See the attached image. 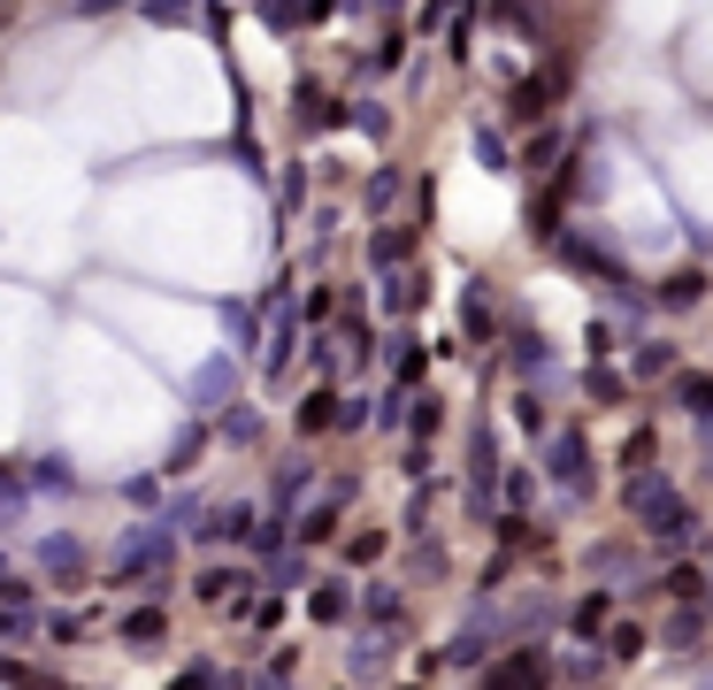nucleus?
I'll use <instances>...</instances> for the list:
<instances>
[{
    "instance_id": "f257e3e1",
    "label": "nucleus",
    "mask_w": 713,
    "mask_h": 690,
    "mask_svg": "<svg viewBox=\"0 0 713 690\" xmlns=\"http://www.w3.org/2000/svg\"><path fill=\"white\" fill-rule=\"evenodd\" d=\"M544 484H552L568 507H575V499H591V445H583V430H575V422L544 438Z\"/></svg>"
},
{
    "instance_id": "f03ea898",
    "label": "nucleus",
    "mask_w": 713,
    "mask_h": 690,
    "mask_svg": "<svg viewBox=\"0 0 713 690\" xmlns=\"http://www.w3.org/2000/svg\"><path fill=\"white\" fill-rule=\"evenodd\" d=\"M645 529H652V545H668V552H683V545H691V552H706V521L691 515V499H683V492H676V499H660V507L645 515Z\"/></svg>"
},
{
    "instance_id": "7ed1b4c3",
    "label": "nucleus",
    "mask_w": 713,
    "mask_h": 690,
    "mask_svg": "<svg viewBox=\"0 0 713 690\" xmlns=\"http://www.w3.org/2000/svg\"><path fill=\"white\" fill-rule=\"evenodd\" d=\"M552 93H568V62H544L537 77H522V85L507 93V123H537V116L552 108Z\"/></svg>"
},
{
    "instance_id": "20e7f679",
    "label": "nucleus",
    "mask_w": 713,
    "mask_h": 690,
    "mask_svg": "<svg viewBox=\"0 0 713 690\" xmlns=\"http://www.w3.org/2000/svg\"><path fill=\"white\" fill-rule=\"evenodd\" d=\"M660 499H676V476H668V468H629V476H622V507L637 521L652 515Z\"/></svg>"
},
{
    "instance_id": "39448f33",
    "label": "nucleus",
    "mask_w": 713,
    "mask_h": 690,
    "mask_svg": "<svg viewBox=\"0 0 713 690\" xmlns=\"http://www.w3.org/2000/svg\"><path fill=\"white\" fill-rule=\"evenodd\" d=\"M484 683H552V660H544V645H515L507 660L484 668Z\"/></svg>"
},
{
    "instance_id": "423d86ee",
    "label": "nucleus",
    "mask_w": 713,
    "mask_h": 690,
    "mask_svg": "<svg viewBox=\"0 0 713 690\" xmlns=\"http://www.w3.org/2000/svg\"><path fill=\"white\" fill-rule=\"evenodd\" d=\"M668 399H676V414H691L699 430L713 422V376L706 368H676V391H668Z\"/></svg>"
},
{
    "instance_id": "0eeeda50",
    "label": "nucleus",
    "mask_w": 713,
    "mask_h": 690,
    "mask_svg": "<svg viewBox=\"0 0 713 690\" xmlns=\"http://www.w3.org/2000/svg\"><path fill=\"white\" fill-rule=\"evenodd\" d=\"M706 599H676V622H668V653H699L706 645Z\"/></svg>"
},
{
    "instance_id": "6e6552de",
    "label": "nucleus",
    "mask_w": 713,
    "mask_h": 690,
    "mask_svg": "<svg viewBox=\"0 0 713 690\" xmlns=\"http://www.w3.org/2000/svg\"><path fill=\"white\" fill-rule=\"evenodd\" d=\"M606 622H614V591H583V599H575V614H568V629H575V637H606Z\"/></svg>"
},
{
    "instance_id": "1a4fd4ad",
    "label": "nucleus",
    "mask_w": 713,
    "mask_h": 690,
    "mask_svg": "<svg viewBox=\"0 0 713 690\" xmlns=\"http://www.w3.org/2000/svg\"><path fill=\"white\" fill-rule=\"evenodd\" d=\"M652 300H660V308H676V315H683V308H699V300H706V269H676Z\"/></svg>"
},
{
    "instance_id": "9d476101",
    "label": "nucleus",
    "mask_w": 713,
    "mask_h": 690,
    "mask_svg": "<svg viewBox=\"0 0 713 690\" xmlns=\"http://www.w3.org/2000/svg\"><path fill=\"white\" fill-rule=\"evenodd\" d=\"M660 599H713V575L691 560V568H668L660 575Z\"/></svg>"
},
{
    "instance_id": "9b49d317",
    "label": "nucleus",
    "mask_w": 713,
    "mask_h": 690,
    "mask_svg": "<svg viewBox=\"0 0 713 690\" xmlns=\"http://www.w3.org/2000/svg\"><path fill=\"white\" fill-rule=\"evenodd\" d=\"M637 653H645V629H637V622H606V660H614V668H629Z\"/></svg>"
},
{
    "instance_id": "f8f14e48",
    "label": "nucleus",
    "mask_w": 713,
    "mask_h": 690,
    "mask_svg": "<svg viewBox=\"0 0 713 690\" xmlns=\"http://www.w3.org/2000/svg\"><path fill=\"white\" fill-rule=\"evenodd\" d=\"M629 376H676V345L645 338V345H637V360H629Z\"/></svg>"
},
{
    "instance_id": "ddd939ff",
    "label": "nucleus",
    "mask_w": 713,
    "mask_h": 690,
    "mask_svg": "<svg viewBox=\"0 0 713 690\" xmlns=\"http://www.w3.org/2000/svg\"><path fill=\"white\" fill-rule=\"evenodd\" d=\"M476 162H484V170H491V176L522 170V162H515V154H507V147H499V131H491V123H484V131H476Z\"/></svg>"
},
{
    "instance_id": "4468645a",
    "label": "nucleus",
    "mask_w": 713,
    "mask_h": 690,
    "mask_svg": "<svg viewBox=\"0 0 713 690\" xmlns=\"http://www.w3.org/2000/svg\"><path fill=\"white\" fill-rule=\"evenodd\" d=\"M560 147H568L560 131H537L530 147H522V170H552V162H560Z\"/></svg>"
},
{
    "instance_id": "2eb2a0df",
    "label": "nucleus",
    "mask_w": 713,
    "mask_h": 690,
    "mask_svg": "<svg viewBox=\"0 0 713 690\" xmlns=\"http://www.w3.org/2000/svg\"><path fill=\"white\" fill-rule=\"evenodd\" d=\"M652 453H660V438H652V430H629V445H622V476H629V468H652Z\"/></svg>"
},
{
    "instance_id": "dca6fc26",
    "label": "nucleus",
    "mask_w": 713,
    "mask_h": 690,
    "mask_svg": "<svg viewBox=\"0 0 713 690\" xmlns=\"http://www.w3.org/2000/svg\"><path fill=\"white\" fill-rule=\"evenodd\" d=\"M315 622H346V583H315Z\"/></svg>"
},
{
    "instance_id": "f3484780",
    "label": "nucleus",
    "mask_w": 713,
    "mask_h": 690,
    "mask_svg": "<svg viewBox=\"0 0 713 690\" xmlns=\"http://www.w3.org/2000/svg\"><path fill=\"white\" fill-rule=\"evenodd\" d=\"M522 545H537V521L530 515H499V552H522Z\"/></svg>"
},
{
    "instance_id": "a211bd4d",
    "label": "nucleus",
    "mask_w": 713,
    "mask_h": 690,
    "mask_svg": "<svg viewBox=\"0 0 713 690\" xmlns=\"http://www.w3.org/2000/svg\"><path fill=\"white\" fill-rule=\"evenodd\" d=\"M583 391H591V399H629V384H622L614 368H591V376H583Z\"/></svg>"
},
{
    "instance_id": "6ab92c4d",
    "label": "nucleus",
    "mask_w": 713,
    "mask_h": 690,
    "mask_svg": "<svg viewBox=\"0 0 713 690\" xmlns=\"http://www.w3.org/2000/svg\"><path fill=\"white\" fill-rule=\"evenodd\" d=\"M331 422H338V399H331V391H315V399H307V414H300V430H331Z\"/></svg>"
},
{
    "instance_id": "aec40b11",
    "label": "nucleus",
    "mask_w": 713,
    "mask_h": 690,
    "mask_svg": "<svg viewBox=\"0 0 713 690\" xmlns=\"http://www.w3.org/2000/svg\"><path fill=\"white\" fill-rule=\"evenodd\" d=\"M614 660H552V676H568V683H598Z\"/></svg>"
},
{
    "instance_id": "412c9836",
    "label": "nucleus",
    "mask_w": 713,
    "mask_h": 690,
    "mask_svg": "<svg viewBox=\"0 0 713 690\" xmlns=\"http://www.w3.org/2000/svg\"><path fill=\"white\" fill-rule=\"evenodd\" d=\"M368 614H376V622H399V591H391V583H368Z\"/></svg>"
},
{
    "instance_id": "4be33fe9",
    "label": "nucleus",
    "mask_w": 713,
    "mask_h": 690,
    "mask_svg": "<svg viewBox=\"0 0 713 690\" xmlns=\"http://www.w3.org/2000/svg\"><path fill=\"white\" fill-rule=\"evenodd\" d=\"M591 568H598V575H622V568H629V545H598Z\"/></svg>"
},
{
    "instance_id": "5701e85b",
    "label": "nucleus",
    "mask_w": 713,
    "mask_h": 690,
    "mask_svg": "<svg viewBox=\"0 0 713 690\" xmlns=\"http://www.w3.org/2000/svg\"><path fill=\"white\" fill-rule=\"evenodd\" d=\"M368 254H376V261H407V238H399V230H376V246H368Z\"/></svg>"
},
{
    "instance_id": "b1692460",
    "label": "nucleus",
    "mask_w": 713,
    "mask_h": 690,
    "mask_svg": "<svg viewBox=\"0 0 713 690\" xmlns=\"http://www.w3.org/2000/svg\"><path fill=\"white\" fill-rule=\"evenodd\" d=\"M468 331L491 338V300H484V292H468Z\"/></svg>"
},
{
    "instance_id": "393cba45",
    "label": "nucleus",
    "mask_w": 713,
    "mask_h": 690,
    "mask_svg": "<svg viewBox=\"0 0 713 690\" xmlns=\"http://www.w3.org/2000/svg\"><path fill=\"white\" fill-rule=\"evenodd\" d=\"M437 422H445V407H437V399H430V391H422V399H414V430H422V438H430V430H437Z\"/></svg>"
}]
</instances>
